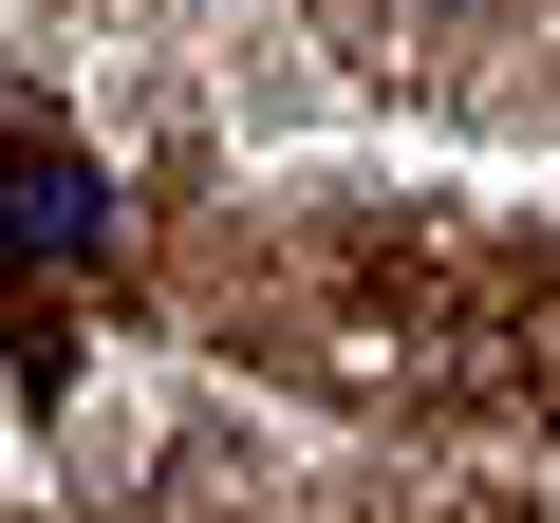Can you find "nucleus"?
Instances as JSON below:
<instances>
[{"instance_id":"nucleus-1","label":"nucleus","mask_w":560,"mask_h":523,"mask_svg":"<svg viewBox=\"0 0 560 523\" xmlns=\"http://www.w3.org/2000/svg\"><path fill=\"white\" fill-rule=\"evenodd\" d=\"M94 243H113V187L75 150H38V131H0V281H57Z\"/></svg>"}]
</instances>
